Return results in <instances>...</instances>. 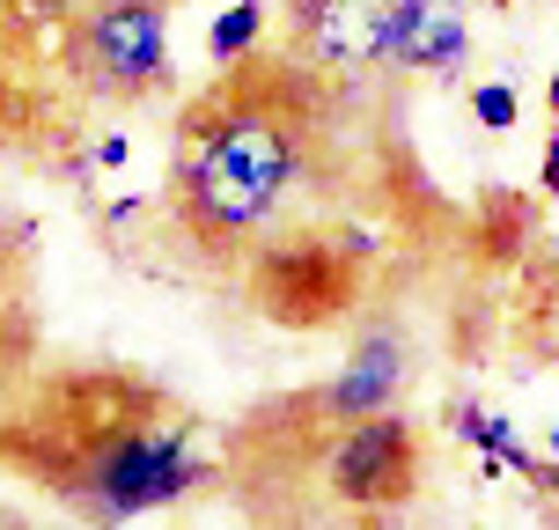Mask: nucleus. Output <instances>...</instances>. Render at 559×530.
<instances>
[{
	"label": "nucleus",
	"mask_w": 559,
	"mask_h": 530,
	"mask_svg": "<svg viewBox=\"0 0 559 530\" xmlns=\"http://www.w3.org/2000/svg\"><path fill=\"white\" fill-rule=\"evenodd\" d=\"M376 140L361 133V82L280 52L228 59L177 111L163 214L214 280H243L295 244H368L354 222Z\"/></svg>",
	"instance_id": "obj_1"
},
{
	"label": "nucleus",
	"mask_w": 559,
	"mask_h": 530,
	"mask_svg": "<svg viewBox=\"0 0 559 530\" xmlns=\"http://www.w3.org/2000/svg\"><path fill=\"white\" fill-rule=\"evenodd\" d=\"M0 464L59 494L88 523H140V516L177 508L185 494L214 486V457L199 449V420L169 391L118 376V368L52 376L0 427Z\"/></svg>",
	"instance_id": "obj_2"
},
{
	"label": "nucleus",
	"mask_w": 559,
	"mask_h": 530,
	"mask_svg": "<svg viewBox=\"0 0 559 530\" xmlns=\"http://www.w3.org/2000/svg\"><path fill=\"white\" fill-rule=\"evenodd\" d=\"M169 15L177 0H82L67 30L74 89L111 111H140L169 96Z\"/></svg>",
	"instance_id": "obj_3"
},
{
	"label": "nucleus",
	"mask_w": 559,
	"mask_h": 530,
	"mask_svg": "<svg viewBox=\"0 0 559 530\" xmlns=\"http://www.w3.org/2000/svg\"><path fill=\"white\" fill-rule=\"evenodd\" d=\"M419 479H427V435L397 405L332 420L317 449V486L338 516H397L419 494Z\"/></svg>",
	"instance_id": "obj_4"
},
{
	"label": "nucleus",
	"mask_w": 559,
	"mask_h": 530,
	"mask_svg": "<svg viewBox=\"0 0 559 530\" xmlns=\"http://www.w3.org/2000/svg\"><path fill=\"white\" fill-rule=\"evenodd\" d=\"M397 0H280V45L324 74L361 82L383 67V30Z\"/></svg>",
	"instance_id": "obj_5"
},
{
	"label": "nucleus",
	"mask_w": 559,
	"mask_h": 530,
	"mask_svg": "<svg viewBox=\"0 0 559 530\" xmlns=\"http://www.w3.org/2000/svg\"><path fill=\"white\" fill-rule=\"evenodd\" d=\"M383 67L419 82H456L472 67V15L464 0H397L383 30Z\"/></svg>",
	"instance_id": "obj_6"
},
{
	"label": "nucleus",
	"mask_w": 559,
	"mask_h": 530,
	"mask_svg": "<svg viewBox=\"0 0 559 530\" xmlns=\"http://www.w3.org/2000/svg\"><path fill=\"white\" fill-rule=\"evenodd\" d=\"M397 391H405V346H397V332H368L361 346H354V362L317 391V405L332 420H354V413L397 405Z\"/></svg>",
	"instance_id": "obj_7"
},
{
	"label": "nucleus",
	"mask_w": 559,
	"mask_h": 530,
	"mask_svg": "<svg viewBox=\"0 0 559 530\" xmlns=\"http://www.w3.org/2000/svg\"><path fill=\"white\" fill-rule=\"evenodd\" d=\"M82 0H0V74H67V30Z\"/></svg>",
	"instance_id": "obj_8"
},
{
	"label": "nucleus",
	"mask_w": 559,
	"mask_h": 530,
	"mask_svg": "<svg viewBox=\"0 0 559 530\" xmlns=\"http://www.w3.org/2000/svg\"><path fill=\"white\" fill-rule=\"evenodd\" d=\"M449 420H456V435H464V443H472V449H486V464H493V472H501V464H508V472H515V479H545V464H537L531 449L515 443V427H508V420L478 413V405H456V413H449Z\"/></svg>",
	"instance_id": "obj_9"
},
{
	"label": "nucleus",
	"mask_w": 559,
	"mask_h": 530,
	"mask_svg": "<svg viewBox=\"0 0 559 530\" xmlns=\"http://www.w3.org/2000/svg\"><path fill=\"white\" fill-rule=\"evenodd\" d=\"M258 45H265V0H236V8H222V15L206 23V59H214V67L258 52Z\"/></svg>",
	"instance_id": "obj_10"
},
{
	"label": "nucleus",
	"mask_w": 559,
	"mask_h": 530,
	"mask_svg": "<svg viewBox=\"0 0 559 530\" xmlns=\"http://www.w3.org/2000/svg\"><path fill=\"white\" fill-rule=\"evenodd\" d=\"M472 118L486 126V133H515L523 104H515V89H508V82H478L472 89Z\"/></svg>",
	"instance_id": "obj_11"
},
{
	"label": "nucleus",
	"mask_w": 559,
	"mask_h": 530,
	"mask_svg": "<svg viewBox=\"0 0 559 530\" xmlns=\"http://www.w3.org/2000/svg\"><path fill=\"white\" fill-rule=\"evenodd\" d=\"M537 177H545V192L559 199V126H552V140H545V169H537Z\"/></svg>",
	"instance_id": "obj_12"
},
{
	"label": "nucleus",
	"mask_w": 559,
	"mask_h": 530,
	"mask_svg": "<svg viewBox=\"0 0 559 530\" xmlns=\"http://www.w3.org/2000/svg\"><path fill=\"white\" fill-rule=\"evenodd\" d=\"M96 163L118 169V163H126V140H118V133H111V140H96Z\"/></svg>",
	"instance_id": "obj_13"
},
{
	"label": "nucleus",
	"mask_w": 559,
	"mask_h": 530,
	"mask_svg": "<svg viewBox=\"0 0 559 530\" xmlns=\"http://www.w3.org/2000/svg\"><path fill=\"white\" fill-rule=\"evenodd\" d=\"M545 104H552V126H559V67H552V82H545Z\"/></svg>",
	"instance_id": "obj_14"
},
{
	"label": "nucleus",
	"mask_w": 559,
	"mask_h": 530,
	"mask_svg": "<svg viewBox=\"0 0 559 530\" xmlns=\"http://www.w3.org/2000/svg\"><path fill=\"white\" fill-rule=\"evenodd\" d=\"M537 486H552V494H559V464H545V479H537Z\"/></svg>",
	"instance_id": "obj_15"
},
{
	"label": "nucleus",
	"mask_w": 559,
	"mask_h": 530,
	"mask_svg": "<svg viewBox=\"0 0 559 530\" xmlns=\"http://www.w3.org/2000/svg\"><path fill=\"white\" fill-rule=\"evenodd\" d=\"M545 457H552V464H559V427H552V435H545Z\"/></svg>",
	"instance_id": "obj_16"
},
{
	"label": "nucleus",
	"mask_w": 559,
	"mask_h": 530,
	"mask_svg": "<svg viewBox=\"0 0 559 530\" xmlns=\"http://www.w3.org/2000/svg\"><path fill=\"white\" fill-rule=\"evenodd\" d=\"M486 8H493V15H501V8H515V0H486Z\"/></svg>",
	"instance_id": "obj_17"
}]
</instances>
